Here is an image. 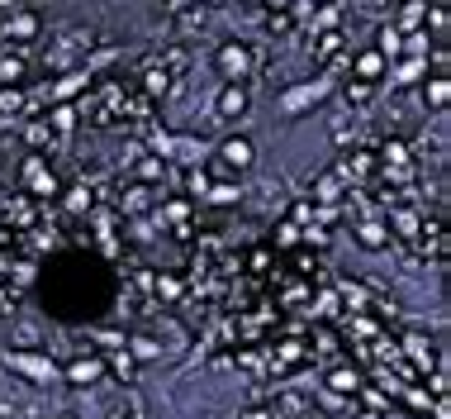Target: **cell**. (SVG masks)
Wrapping results in <instances>:
<instances>
[{"label":"cell","mask_w":451,"mask_h":419,"mask_svg":"<svg viewBox=\"0 0 451 419\" xmlns=\"http://www.w3.org/2000/svg\"><path fill=\"white\" fill-rule=\"evenodd\" d=\"M91 43H95L91 29H62V33H57V38L43 48V67H48V72H62V67H72L81 53L91 48Z\"/></svg>","instance_id":"obj_1"},{"label":"cell","mask_w":451,"mask_h":419,"mask_svg":"<svg viewBox=\"0 0 451 419\" xmlns=\"http://www.w3.org/2000/svg\"><path fill=\"white\" fill-rule=\"evenodd\" d=\"M408 248H413V258L418 262H447V248H451V239H447V219L442 214H433V219H423V229L408 239Z\"/></svg>","instance_id":"obj_2"},{"label":"cell","mask_w":451,"mask_h":419,"mask_svg":"<svg viewBox=\"0 0 451 419\" xmlns=\"http://www.w3.org/2000/svg\"><path fill=\"white\" fill-rule=\"evenodd\" d=\"M24 195H33V200H57L62 195V181L48 172V162H43V153H29L24 158Z\"/></svg>","instance_id":"obj_3"},{"label":"cell","mask_w":451,"mask_h":419,"mask_svg":"<svg viewBox=\"0 0 451 419\" xmlns=\"http://www.w3.org/2000/svg\"><path fill=\"white\" fill-rule=\"evenodd\" d=\"M214 67H218V77L243 81V77H252V67H257V53H252L247 43L228 38V43H218V53H214Z\"/></svg>","instance_id":"obj_4"},{"label":"cell","mask_w":451,"mask_h":419,"mask_svg":"<svg viewBox=\"0 0 451 419\" xmlns=\"http://www.w3.org/2000/svg\"><path fill=\"white\" fill-rule=\"evenodd\" d=\"M333 172H338V177L347 181V186H352V181H366V177H375V172H380V162H375V148H357V153H347V158L338 162Z\"/></svg>","instance_id":"obj_5"},{"label":"cell","mask_w":451,"mask_h":419,"mask_svg":"<svg viewBox=\"0 0 451 419\" xmlns=\"http://www.w3.org/2000/svg\"><path fill=\"white\" fill-rule=\"evenodd\" d=\"M247 105H252L247 81H228V86L218 91V100H214V114L218 119H238V114H247Z\"/></svg>","instance_id":"obj_6"},{"label":"cell","mask_w":451,"mask_h":419,"mask_svg":"<svg viewBox=\"0 0 451 419\" xmlns=\"http://www.w3.org/2000/svg\"><path fill=\"white\" fill-rule=\"evenodd\" d=\"M172 86H176V81L162 72V62H157V58H147V62L138 67V86H133V91H138V96H147V100H157V96H172Z\"/></svg>","instance_id":"obj_7"},{"label":"cell","mask_w":451,"mask_h":419,"mask_svg":"<svg viewBox=\"0 0 451 419\" xmlns=\"http://www.w3.org/2000/svg\"><path fill=\"white\" fill-rule=\"evenodd\" d=\"M38 15L33 10H15V15L0 19V38H10V43H29V38H38Z\"/></svg>","instance_id":"obj_8"},{"label":"cell","mask_w":451,"mask_h":419,"mask_svg":"<svg viewBox=\"0 0 451 419\" xmlns=\"http://www.w3.org/2000/svg\"><path fill=\"white\" fill-rule=\"evenodd\" d=\"M62 371H67V381H72V386H95V381H105V376H109L105 357H72Z\"/></svg>","instance_id":"obj_9"},{"label":"cell","mask_w":451,"mask_h":419,"mask_svg":"<svg viewBox=\"0 0 451 419\" xmlns=\"http://www.w3.org/2000/svg\"><path fill=\"white\" fill-rule=\"evenodd\" d=\"M357 243L361 248H375V253H380V248H389V229H385V219H380V214H357Z\"/></svg>","instance_id":"obj_10"},{"label":"cell","mask_w":451,"mask_h":419,"mask_svg":"<svg viewBox=\"0 0 451 419\" xmlns=\"http://www.w3.org/2000/svg\"><path fill=\"white\" fill-rule=\"evenodd\" d=\"M343 48H347V33H343V29H323V33H313V53H309V62H313V67H328Z\"/></svg>","instance_id":"obj_11"},{"label":"cell","mask_w":451,"mask_h":419,"mask_svg":"<svg viewBox=\"0 0 451 419\" xmlns=\"http://www.w3.org/2000/svg\"><path fill=\"white\" fill-rule=\"evenodd\" d=\"M385 72H389V62H385L375 48H366V53H357V58H352V81H366V86H375Z\"/></svg>","instance_id":"obj_12"},{"label":"cell","mask_w":451,"mask_h":419,"mask_svg":"<svg viewBox=\"0 0 451 419\" xmlns=\"http://www.w3.org/2000/svg\"><path fill=\"white\" fill-rule=\"evenodd\" d=\"M167 15H172V24H176L181 33H200V29H204V19H209V15H204V5H200V0H186V5H172Z\"/></svg>","instance_id":"obj_13"},{"label":"cell","mask_w":451,"mask_h":419,"mask_svg":"<svg viewBox=\"0 0 451 419\" xmlns=\"http://www.w3.org/2000/svg\"><path fill=\"white\" fill-rule=\"evenodd\" d=\"M347 191H352V186H347L338 172H323V177L313 181V191H309V195H313V205H338Z\"/></svg>","instance_id":"obj_14"},{"label":"cell","mask_w":451,"mask_h":419,"mask_svg":"<svg viewBox=\"0 0 451 419\" xmlns=\"http://www.w3.org/2000/svg\"><path fill=\"white\" fill-rule=\"evenodd\" d=\"M295 24H299V10H266L262 15V29H266V38H290L295 33Z\"/></svg>","instance_id":"obj_15"},{"label":"cell","mask_w":451,"mask_h":419,"mask_svg":"<svg viewBox=\"0 0 451 419\" xmlns=\"http://www.w3.org/2000/svg\"><path fill=\"white\" fill-rule=\"evenodd\" d=\"M119 210H124V214H147V210H152V186L128 181L124 191H119Z\"/></svg>","instance_id":"obj_16"},{"label":"cell","mask_w":451,"mask_h":419,"mask_svg":"<svg viewBox=\"0 0 451 419\" xmlns=\"http://www.w3.org/2000/svg\"><path fill=\"white\" fill-rule=\"evenodd\" d=\"M157 62H162V72H167L172 81H181V77H186V67H190V48H186V43H172V48L157 53Z\"/></svg>","instance_id":"obj_17"},{"label":"cell","mask_w":451,"mask_h":419,"mask_svg":"<svg viewBox=\"0 0 451 419\" xmlns=\"http://www.w3.org/2000/svg\"><path fill=\"white\" fill-rule=\"evenodd\" d=\"M328 391H338V396L352 401V396L361 391V371L357 367H333V371H328Z\"/></svg>","instance_id":"obj_18"},{"label":"cell","mask_w":451,"mask_h":419,"mask_svg":"<svg viewBox=\"0 0 451 419\" xmlns=\"http://www.w3.org/2000/svg\"><path fill=\"white\" fill-rule=\"evenodd\" d=\"M423 15H428V0H404V5H399V24H394V29H399V33H418L423 29Z\"/></svg>","instance_id":"obj_19"},{"label":"cell","mask_w":451,"mask_h":419,"mask_svg":"<svg viewBox=\"0 0 451 419\" xmlns=\"http://www.w3.org/2000/svg\"><path fill=\"white\" fill-rule=\"evenodd\" d=\"M375 53H380L385 62H394V58L404 53V33L394 29V24H385V29H380V43H375Z\"/></svg>","instance_id":"obj_20"},{"label":"cell","mask_w":451,"mask_h":419,"mask_svg":"<svg viewBox=\"0 0 451 419\" xmlns=\"http://www.w3.org/2000/svg\"><path fill=\"white\" fill-rule=\"evenodd\" d=\"M105 419H143V401L133 396V391H124V396L105 410Z\"/></svg>","instance_id":"obj_21"},{"label":"cell","mask_w":451,"mask_h":419,"mask_svg":"<svg viewBox=\"0 0 451 419\" xmlns=\"http://www.w3.org/2000/svg\"><path fill=\"white\" fill-rule=\"evenodd\" d=\"M105 371H114V376H124V381H133V371H138V362H133V353H128V348H114V353L105 357Z\"/></svg>","instance_id":"obj_22"},{"label":"cell","mask_w":451,"mask_h":419,"mask_svg":"<svg viewBox=\"0 0 451 419\" xmlns=\"http://www.w3.org/2000/svg\"><path fill=\"white\" fill-rule=\"evenodd\" d=\"M138 181L143 186H157V181H167V158H138Z\"/></svg>","instance_id":"obj_23"},{"label":"cell","mask_w":451,"mask_h":419,"mask_svg":"<svg viewBox=\"0 0 451 419\" xmlns=\"http://www.w3.org/2000/svg\"><path fill=\"white\" fill-rule=\"evenodd\" d=\"M48 129L52 134H67L72 129V124H77V105H52V110H48V119H43Z\"/></svg>","instance_id":"obj_24"},{"label":"cell","mask_w":451,"mask_h":419,"mask_svg":"<svg viewBox=\"0 0 451 419\" xmlns=\"http://www.w3.org/2000/svg\"><path fill=\"white\" fill-rule=\"evenodd\" d=\"M371 96H375V86H366V81H347V86H343V100L352 105V110H366Z\"/></svg>","instance_id":"obj_25"},{"label":"cell","mask_w":451,"mask_h":419,"mask_svg":"<svg viewBox=\"0 0 451 419\" xmlns=\"http://www.w3.org/2000/svg\"><path fill=\"white\" fill-rule=\"evenodd\" d=\"M181 181H186V195H209V191H214V177H209V167H200V172L190 167Z\"/></svg>","instance_id":"obj_26"},{"label":"cell","mask_w":451,"mask_h":419,"mask_svg":"<svg viewBox=\"0 0 451 419\" xmlns=\"http://www.w3.org/2000/svg\"><path fill=\"white\" fill-rule=\"evenodd\" d=\"M309 310L318 315V320H338V315H343V300H338L333 290H323L318 300H309Z\"/></svg>","instance_id":"obj_27"},{"label":"cell","mask_w":451,"mask_h":419,"mask_svg":"<svg viewBox=\"0 0 451 419\" xmlns=\"http://www.w3.org/2000/svg\"><path fill=\"white\" fill-rule=\"evenodd\" d=\"M338 19H343V5H338V0H328L323 10L313 15V33H323V29H338Z\"/></svg>","instance_id":"obj_28"},{"label":"cell","mask_w":451,"mask_h":419,"mask_svg":"<svg viewBox=\"0 0 451 419\" xmlns=\"http://www.w3.org/2000/svg\"><path fill=\"white\" fill-rule=\"evenodd\" d=\"M24 138H29V148H52V143H57V134L48 129L43 119H33L29 129H24Z\"/></svg>","instance_id":"obj_29"},{"label":"cell","mask_w":451,"mask_h":419,"mask_svg":"<svg viewBox=\"0 0 451 419\" xmlns=\"http://www.w3.org/2000/svg\"><path fill=\"white\" fill-rule=\"evenodd\" d=\"M404 405L413 415H428L433 410V396H428V386H404Z\"/></svg>","instance_id":"obj_30"},{"label":"cell","mask_w":451,"mask_h":419,"mask_svg":"<svg viewBox=\"0 0 451 419\" xmlns=\"http://www.w3.org/2000/svg\"><path fill=\"white\" fill-rule=\"evenodd\" d=\"M29 110V100L19 96L15 86H0V114H24Z\"/></svg>","instance_id":"obj_31"},{"label":"cell","mask_w":451,"mask_h":419,"mask_svg":"<svg viewBox=\"0 0 451 419\" xmlns=\"http://www.w3.org/2000/svg\"><path fill=\"white\" fill-rule=\"evenodd\" d=\"M24 77V58L19 53H0V81L10 86V81H19Z\"/></svg>","instance_id":"obj_32"},{"label":"cell","mask_w":451,"mask_h":419,"mask_svg":"<svg viewBox=\"0 0 451 419\" xmlns=\"http://www.w3.org/2000/svg\"><path fill=\"white\" fill-rule=\"evenodd\" d=\"M19 371H29V376H38V381H48L52 376V362H43V357H10Z\"/></svg>","instance_id":"obj_33"},{"label":"cell","mask_w":451,"mask_h":419,"mask_svg":"<svg viewBox=\"0 0 451 419\" xmlns=\"http://www.w3.org/2000/svg\"><path fill=\"white\" fill-rule=\"evenodd\" d=\"M271 248H257V253H247V276H271Z\"/></svg>","instance_id":"obj_34"},{"label":"cell","mask_w":451,"mask_h":419,"mask_svg":"<svg viewBox=\"0 0 451 419\" xmlns=\"http://www.w3.org/2000/svg\"><path fill=\"white\" fill-rule=\"evenodd\" d=\"M428 100H433V110H447V100H451V86H447V77H437L433 86H428Z\"/></svg>","instance_id":"obj_35"},{"label":"cell","mask_w":451,"mask_h":419,"mask_svg":"<svg viewBox=\"0 0 451 419\" xmlns=\"http://www.w3.org/2000/svg\"><path fill=\"white\" fill-rule=\"evenodd\" d=\"M91 186H67V210H91Z\"/></svg>","instance_id":"obj_36"},{"label":"cell","mask_w":451,"mask_h":419,"mask_svg":"<svg viewBox=\"0 0 451 419\" xmlns=\"http://www.w3.org/2000/svg\"><path fill=\"white\" fill-rule=\"evenodd\" d=\"M172 224H190V200H167V210H162Z\"/></svg>","instance_id":"obj_37"},{"label":"cell","mask_w":451,"mask_h":419,"mask_svg":"<svg viewBox=\"0 0 451 419\" xmlns=\"http://www.w3.org/2000/svg\"><path fill=\"white\" fill-rule=\"evenodd\" d=\"M295 243H299V224H290V219L276 224V248H295Z\"/></svg>","instance_id":"obj_38"},{"label":"cell","mask_w":451,"mask_h":419,"mask_svg":"<svg viewBox=\"0 0 451 419\" xmlns=\"http://www.w3.org/2000/svg\"><path fill=\"white\" fill-rule=\"evenodd\" d=\"M128 353H133V362H147V357H157L162 348H157L152 339H133V348H128Z\"/></svg>","instance_id":"obj_39"},{"label":"cell","mask_w":451,"mask_h":419,"mask_svg":"<svg viewBox=\"0 0 451 419\" xmlns=\"http://www.w3.org/2000/svg\"><path fill=\"white\" fill-rule=\"evenodd\" d=\"M15 305H19V286H10V281H0V310L10 315Z\"/></svg>","instance_id":"obj_40"},{"label":"cell","mask_w":451,"mask_h":419,"mask_svg":"<svg viewBox=\"0 0 451 419\" xmlns=\"http://www.w3.org/2000/svg\"><path fill=\"white\" fill-rule=\"evenodd\" d=\"M313 267H318V262H313V253H309V248H299V253H295V272H299V276H313Z\"/></svg>","instance_id":"obj_41"},{"label":"cell","mask_w":451,"mask_h":419,"mask_svg":"<svg viewBox=\"0 0 451 419\" xmlns=\"http://www.w3.org/2000/svg\"><path fill=\"white\" fill-rule=\"evenodd\" d=\"M418 72H423V58H408V62L399 67V77H394V81H413Z\"/></svg>","instance_id":"obj_42"},{"label":"cell","mask_w":451,"mask_h":419,"mask_svg":"<svg viewBox=\"0 0 451 419\" xmlns=\"http://www.w3.org/2000/svg\"><path fill=\"white\" fill-rule=\"evenodd\" d=\"M15 339H19V348H33V343H38V334H33L29 324H15Z\"/></svg>","instance_id":"obj_43"},{"label":"cell","mask_w":451,"mask_h":419,"mask_svg":"<svg viewBox=\"0 0 451 419\" xmlns=\"http://www.w3.org/2000/svg\"><path fill=\"white\" fill-rule=\"evenodd\" d=\"M238 419H276V410H271V405H252V410H243Z\"/></svg>","instance_id":"obj_44"},{"label":"cell","mask_w":451,"mask_h":419,"mask_svg":"<svg viewBox=\"0 0 451 419\" xmlns=\"http://www.w3.org/2000/svg\"><path fill=\"white\" fill-rule=\"evenodd\" d=\"M0 419H15V410H10V405H0Z\"/></svg>","instance_id":"obj_45"},{"label":"cell","mask_w":451,"mask_h":419,"mask_svg":"<svg viewBox=\"0 0 451 419\" xmlns=\"http://www.w3.org/2000/svg\"><path fill=\"white\" fill-rule=\"evenodd\" d=\"M357 419H380V415H371V410H361V415H357Z\"/></svg>","instance_id":"obj_46"},{"label":"cell","mask_w":451,"mask_h":419,"mask_svg":"<svg viewBox=\"0 0 451 419\" xmlns=\"http://www.w3.org/2000/svg\"><path fill=\"white\" fill-rule=\"evenodd\" d=\"M57 419H81V415H72V410H62V415H57Z\"/></svg>","instance_id":"obj_47"},{"label":"cell","mask_w":451,"mask_h":419,"mask_svg":"<svg viewBox=\"0 0 451 419\" xmlns=\"http://www.w3.org/2000/svg\"><path fill=\"white\" fill-rule=\"evenodd\" d=\"M200 5H223V0H200Z\"/></svg>","instance_id":"obj_48"}]
</instances>
